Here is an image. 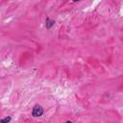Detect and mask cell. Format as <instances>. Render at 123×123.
I'll use <instances>...</instances> for the list:
<instances>
[{"label":"cell","instance_id":"cell-1","mask_svg":"<svg viewBox=\"0 0 123 123\" xmlns=\"http://www.w3.org/2000/svg\"><path fill=\"white\" fill-rule=\"evenodd\" d=\"M43 111H44L40 105H35L33 108V111H32V115L34 117H38L43 114Z\"/></svg>","mask_w":123,"mask_h":123},{"label":"cell","instance_id":"cell-3","mask_svg":"<svg viewBox=\"0 0 123 123\" xmlns=\"http://www.w3.org/2000/svg\"><path fill=\"white\" fill-rule=\"evenodd\" d=\"M11 120H12V117L11 116H7L4 119H2V123H9Z\"/></svg>","mask_w":123,"mask_h":123},{"label":"cell","instance_id":"cell-5","mask_svg":"<svg viewBox=\"0 0 123 123\" xmlns=\"http://www.w3.org/2000/svg\"><path fill=\"white\" fill-rule=\"evenodd\" d=\"M0 123H2V119H0Z\"/></svg>","mask_w":123,"mask_h":123},{"label":"cell","instance_id":"cell-6","mask_svg":"<svg viewBox=\"0 0 123 123\" xmlns=\"http://www.w3.org/2000/svg\"><path fill=\"white\" fill-rule=\"evenodd\" d=\"M39 123H40V122H39Z\"/></svg>","mask_w":123,"mask_h":123},{"label":"cell","instance_id":"cell-2","mask_svg":"<svg viewBox=\"0 0 123 123\" xmlns=\"http://www.w3.org/2000/svg\"><path fill=\"white\" fill-rule=\"evenodd\" d=\"M55 24V21L54 20H51L49 17H46V20H45V27L46 29H51Z\"/></svg>","mask_w":123,"mask_h":123},{"label":"cell","instance_id":"cell-4","mask_svg":"<svg viewBox=\"0 0 123 123\" xmlns=\"http://www.w3.org/2000/svg\"><path fill=\"white\" fill-rule=\"evenodd\" d=\"M65 123H72V122H71V121H66Z\"/></svg>","mask_w":123,"mask_h":123}]
</instances>
